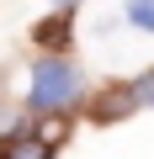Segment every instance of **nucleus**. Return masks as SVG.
<instances>
[{"mask_svg": "<svg viewBox=\"0 0 154 159\" xmlns=\"http://www.w3.org/2000/svg\"><path fill=\"white\" fill-rule=\"evenodd\" d=\"M128 111H133L128 80H122V85H112V90H101V96L91 101V117H96V122H117V117H128Z\"/></svg>", "mask_w": 154, "mask_h": 159, "instance_id": "4", "label": "nucleus"}, {"mask_svg": "<svg viewBox=\"0 0 154 159\" xmlns=\"http://www.w3.org/2000/svg\"><path fill=\"white\" fill-rule=\"evenodd\" d=\"M69 21H74V11L64 6V11H53V16H43V21L32 27V37H37V48H43V58H64V53H69V43H74Z\"/></svg>", "mask_w": 154, "mask_h": 159, "instance_id": "2", "label": "nucleus"}, {"mask_svg": "<svg viewBox=\"0 0 154 159\" xmlns=\"http://www.w3.org/2000/svg\"><path fill=\"white\" fill-rule=\"evenodd\" d=\"M122 21L138 27V32H154V0H133V6H122Z\"/></svg>", "mask_w": 154, "mask_h": 159, "instance_id": "6", "label": "nucleus"}, {"mask_svg": "<svg viewBox=\"0 0 154 159\" xmlns=\"http://www.w3.org/2000/svg\"><path fill=\"white\" fill-rule=\"evenodd\" d=\"M85 90V74L69 58H37L27 80V117H58V106H74Z\"/></svg>", "mask_w": 154, "mask_h": 159, "instance_id": "1", "label": "nucleus"}, {"mask_svg": "<svg viewBox=\"0 0 154 159\" xmlns=\"http://www.w3.org/2000/svg\"><path fill=\"white\" fill-rule=\"evenodd\" d=\"M0 159H53V143L37 133V127H16V133H6L0 138Z\"/></svg>", "mask_w": 154, "mask_h": 159, "instance_id": "3", "label": "nucleus"}, {"mask_svg": "<svg viewBox=\"0 0 154 159\" xmlns=\"http://www.w3.org/2000/svg\"><path fill=\"white\" fill-rule=\"evenodd\" d=\"M128 96H133V111H154V69H143L138 80H128Z\"/></svg>", "mask_w": 154, "mask_h": 159, "instance_id": "5", "label": "nucleus"}]
</instances>
